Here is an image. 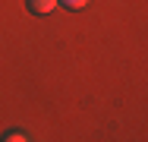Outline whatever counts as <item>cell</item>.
I'll use <instances>...</instances> for the list:
<instances>
[{"mask_svg": "<svg viewBox=\"0 0 148 142\" xmlns=\"http://www.w3.org/2000/svg\"><path fill=\"white\" fill-rule=\"evenodd\" d=\"M25 6H29L35 16H47V13H54L57 0H25Z\"/></svg>", "mask_w": 148, "mask_h": 142, "instance_id": "cell-1", "label": "cell"}, {"mask_svg": "<svg viewBox=\"0 0 148 142\" xmlns=\"http://www.w3.org/2000/svg\"><path fill=\"white\" fill-rule=\"evenodd\" d=\"M22 139H29V136H25L22 130H10V133L3 136V142H22Z\"/></svg>", "mask_w": 148, "mask_h": 142, "instance_id": "cell-2", "label": "cell"}, {"mask_svg": "<svg viewBox=\"0 0 148 142\" xmlns=\"http://www.w3.org/2000/svg\"><path fill=\"white\" fill-rule=\"evenodd\" d=\"M57 3H63L66 10H82V6L88 3V0H57Z\"/></svg>", "mask_w": 148, "mask_h": 142, "instance_id": "cell-3", "label": "cell"}]
</instances>
